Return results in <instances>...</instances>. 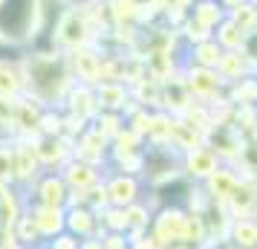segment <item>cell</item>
<instances>
[{"label": "cell", "instance_id": "6da1fadb", "mask_svg": "<svg viewBox=\"0 0 257 249\" xmlns=\"http://www.w3.org/2000/svg\"><path fill=\"white\" fill-rule=\"evenodd\" d=\"M26 96L41 107H64L70 90L75 87L70 58L58 49H26L24 52Z\"/></svg>", "mask_w": 257, "mask_h": 249}, {"label": "cell", "instance_id": "7a4b0ae2", "mask_svg": "<svg viewBox=\"0 0 257 249\" xmlns=\"http://www.w3.org/2000/svg\"><path fill=\"white\" fill-rule=\"evenodd\" d=\"M41 0H0V41L15 52H26L35 41Z\"/></svg>", "mask_w": 257, "mask_h": 249}, {"label": "cell", "instance_id": "3957f363", "mask_svg": "<svg viewBox=\"0 0 257 249\" xmlns=\"http://www.w3.org/2000/svg\"><path fill=\"white\" fill-rule=\"evenodd\" d=\"M101 26L95 24V18L90 9H78V6H67L61 15L55 35H52V49L58 52H75L81 47L98 44L101 41Z\"/></svg>", "mask_w": 257, "mask_h": 249}, {"label": "cell", "instance_id": "277c9868", "mask_svg": "<svg viewBox=\"0 0 257 249\" xmlns=\"http://www.w3.org/2000/svg\"><path fill=\"white\" fill-rule=\"evenodd\" d=\"M179 81L185 84L188 96L199 102V105H214L225 96V81L217 70L211 67H197V64H188L182 61V70H179Z\"/></svg>", "mask_w": 257, "mask_h": 249}, {"label": "cell", "instance_id": "5b68a950", "mask_svg": "<svg viewBox=\"0 0 257 249\" xmlns=\"http://www.w3.org/2000/svg\"><path fill=\"white\" fill-rule=\"evenodd\" d=\"M24 191L26 206H55V209H67L70 206V194L67 183L61 177V171H41Z\"/></svg>", "mask_w": 257, "mask_h": 249}, {"label": "cell", "instance_id": "8992f818", "mask_svg": "<svg viewBox=\"0 0 257 249\" xmlns=\"http://www.w3.org/2000/svg\"><path fill=\"white\" fill-rule=\"evenodd\" d=\"M101 186H104L107 203L116 206V209H127L133 203H139L148 191V186L139 174H124V171H113V168H104Z\"/></svg>", "mask_w": 257, "mask_h": 249}, {"label": "cell", "instance_id": "52a82bcc", "mask_svg": "<svg viewBox=\"0 0 257 249\" xmlns=\"http://www.w3.org/2000/svg\"><path fill=\"white\" fill-rule=\"evenodd\" d=\"M32 148H35V156H38V162H41V171H61L75 156L72 139L64 136V133L61 136L38 133V136H32Z\"/></svg>", "mask_w": 257, "mask_h": 249}, {"label": "cell", "instance_id": "ba28073f", "mask_svg": "<svg viewBox=\"0 0 257 249\" xmlns=\"http://www.w3.org/2000/svg\"><path fill=\"white\" fill-rule=\"evenodd\" d=\"M220 165H222V159L217 156V151H214L208 142L197 145V148H188V151L179 154V171H182L191 183H197V186L205 183Z\"/></svg>", "mask_w": 257, "mask_h": 249}, {"label": "cell", "instance_id": "9c48e42d", "mask_svg": "<svg viewBox=\"0 0 257 249\" xmlns=\"http://www.w3.org/2000/svg\"><path fill=\"white\" fill-rule=\"evenodd\" d=\"M202 191H205V197L211 203H217V206H228L234 200V194L237 189L243 186V177H240V171H234V165H225L222 162L214 174H211L205 183H199Z\"/></svg>", "mask_w": 257, "mask_h": 249}, {"label": "cell", "instance_id": "30bf717a", "mask_svg": "<svg viewBox=\"0 0 257 249\" xmlns=\"http://www.w3.org/2000/svg\"><path fill=\"white\" fill-rule=\"evenodd\" d=\"M41 174V162L35 156L32 139H12V186L26 189Z\"/></svg>", "mask_w": 257, "mask_h": 249}, {"label": "cell", "instance_id": "8fae6325", "mask_svg": "<svg viewBox=\"0 0 257 249\" xmlns=\"http://www.w3.org/2000/svg\"><path fill=\"white\" fill-rule=\"evenodd\" d=\"M61 177L67 183V189L72 194H84V191L95 189L101 177H104V168L101 165H93V162H87V159H78V156H72L67 165L61 168ZM70 194V197H72Z\"/></svg>", "mask_w": 257, "mask_h": 249}, {"label": "cell", "instance_id": "7c38bea8", "mask_svg": "<svg viewBox=\"0 0 257 249\" xmlns=\"http://www.w3.org/2000/svg\"><path fill=\"white\" fill-rule=\"evenodd\" d=\"M72 151H75V156H78V159H87V162H93V165L107 168L110 139H107V136H101L93 125H87V128H84V131L72 139Z\"/></svg>", "mask_w": 257, "mask_h": 249}, {"label": "cell", "instance_id": "4fadbf2b", "mask_svg": "<svg viewBox=\"0 0 257 249\" xmlns=\"http://www.w3.org/2000/svg\"><path fill=\"white\" fill-rule=\"evenodd\" d=\"M26 96L24 52L0 55V99H21Z\"/></svg>", "mask_w": 257, "mask_h": 249}, {"label": "cell", "instance_id": "5bb4252c", "mask_svg": "<svg viewBox=\"0 0 257 249\" xmlns=\"http://www.w3.org/2000/svg\"><path fill=\"white\" fill-rule=\"evenodd\" d=\"M95 102H98V110H107V113H121L133 105L130 99V84L124 81H101L95 84Z\"/></svg>", "mask_w": 257, "mask_h": 249}, {"label": "cell", "instance_id": "9a60e30c", "mask_svg": "<svg viewBox=\"0 0 257 249\" xmlns=\"http://www.w3.org/2000/svg\"><path fill=\"white\" fill-rule=\"evenodd\" d=\"M64 217H67V232L75 235L78 240H84V237H98V214L90 206L70 203L64 209Z\"/></svg>", "mask_w": 257, "mask_h": 249}, {"label": "cell", "instance_id": "2e32d148", "mask_svg": "<svg viewBox=\"0 0 257 249\" xmlns=\"http://www.w3.org/2000/svg\"><path fill=\"white\" fill-rule=\"evenodd\" d=\"M26 214L29 220L35 223L38 235L49 240V237L67 232V217H64V209H55V206H26Z\"/></svg>", "mask_w": 257, "mask_h": 249}, {"label": "cell", "instance_id": "e0dca14e", "mask_svg": "<svg viewBox=\"0 0 257 249\" xmlns=\"http://www.w3.org/2000/svg\"><path fill=\"white\" fill-rule=\"evenodd\" d=\"M225 243L231 249H257V214H237L228 223Z\"/></svg>", "mask_w": 257, "mask_h": 249}, {"label": "cell", "instance_id": "ac0fdd59", "mask_svg": "<svg viewBox=\"0 0 257 249\" xmlns=\"http://www.w3.org/2000/svg\"><path fill=\"white\" fill-rule=\"evenodd\" d=\"M217 72L222 75V81L231 84L237 78H245V75H251L254 72V64L248 61L243 49H228V52H222L220 64H217Z\"/></svg>", "mask_w": 257, "mask_h": 249}, {"label": "cell", "instance_id": "d6986e66", "mask_svg": "<svg viewBox=\"0 0 257 249\" xmlns=\"http://www.w3.org/2000/svg\"><path fill=\"white\" fill-rule=\"evenodd\" d=\"M188 18H191L194 24H199L202 29H208L211 35H214V29L228 18V12L220 6V0H197V3L191 6Z\"/></svg>", "mask_w": 257, "mask_h": 249}, {"label": "cell", "instance_id": "ffe728a7", "mask_svg": "<svg viewBox=\"0 0 257 249\" xmlns=\"http://www.w3.org/2000/svg\"><path fill=\"white\" fill-rule=\"evenodd\" d=\"M220 58H222V49H220V44H217L214 38H208V41H202V44H197V47L185 49V61L188 64H197V67H211V70H217Z\"/></svg>", "mask_w": 257, "mask_h": 249}, {"label": "cell", "instance_id": "44dd1931", "mask_svg": "<svg viewBox=\"0 0 257 249\" xmlns=\"http://www.w3.org/2000/svg\"><path fill=\"white\" fill-rule=\"evenodd\" d=\"M214 41L220 44L222 52H228V49H243V41H245V32L240 29V26L234 24L231 18H225L217 29H214Z\"/></svg>", "mask_w": 257, "mask_h": 249}, {"label": "cell", "instance_id": "7402d4cb", "mask_svg": "<svg viewBox=\"0 0 257 249\" xmlns=\"http://www.w3.org/2000/svg\"><path fill=\"white\" fill-rule=\"evenodd\" d=\"M9 235H12L18 243H24V246H29V249H41V243H44V237L38 235L35 223L29 220V214H26V212L15 220V226L9 229Z\"/></svg>", "mask_w": 257, "mask_h": 249}, {"label": "cell", "instance_id": "603a6c76", "mask_svg": "<svg viewBox=\"0 0 257 249\" xmlns=\"http://www.w3.org/2000/svg\"><path fill=\"white\" fill-rule=\"evenodd\" d=\"M228 18H231V21L240 26L243 32L257 29V0H248V3H243V6L231 9V12H228Z\"/></svg>", "mask_w": 257, "mask_h": 249}, {"label": "cell", "instance_id": "cb8c5ba5", "mask_svg": "<svg viewBox=\"0 0 257 249\" xmlns=\"http://www.w3.org/2000/svg\"><path fill=\"white\" fill-rule=\"evenodd\" d=\"M0 180L12 183V139H0Z\"/></svg>", "mask_w": 257, "mask_h": 249}, {"label": "cell", "instance_id": "d4e9b609", "mask_svg": "<svg viewBox=\"0 0 257 249\" xmlns=\"http://www.w3.org/2000/svg\"><path fill=\"white\" fill-rule=\"evenodd\" d=\"M78 243H81V240H78L75 235H70V232H61V235L44 240V243H41V249H78Z\"/></svg>", "mask_w": 257, "mask_h": 249}, {"label": "cell", "instance_id": "484cf974", "mask_svg": "<svg viewBox=\"0 0 257 249\" xmlns=\"http://www.w3.org/2000/svg\"><path fill=\"white\" fill-rule=\"evenodd\" d=\"M101 243H104V249H130V237L124 232H104Z\"/></svg>", "mask_w": 257, "mask_h": 249}, {"label": "cell", "instance_id": "4316f807", "mask_svg": "<svg viewBox=\"0 0 257 249\" xmlns=\"http://www.w3.org/2000/svg\"><path fill=\"white\" fill-rule=\"evenodd\" d=\"M243 52L248 55V61L254 64V72H257V29L245 32V41H243Z\"/></svg>", "mask_w": 257, "mask_h": 249}, {"label": "cell", "instance_id": "83f0119b", "mask_svg": "<svg viewBox=\"0 0 257 249\" xmlns=\"http://www.w3.org/2000/svg\"><path fill=\"white\" fill-rule=\"evenodd\" d=\"M194 3H197V0H171V6H168V9H179V12H185V15H188Z\"/></svg>", "mask_w": 257, "mask_h": 249}, {"label": "cell", "instance_id": "f1b7e54d", "mask_svg": "<svg viewBox=\"0 0 257 249\" xmlns=\"http://www.w3.org/2000/svg\"><path fill=\"white\" fill-rule=\"evenodd\" d=\"M78 249H104V243H101V237H84Z\"/></svg>", "mask_w": 257, "mask_h": 249}, {"label": "cell", "instance_id": "f546056e", "mask_svg": "<svg viewBox=\"0 0 257 249\" xmlns=\"http://www.w3.org/2000/svg\"><path fill=\"white\" fill-rule=\"evenodd\" d=\"M0 249H29V246H24V243H18L12 235H6L3 240H0Z\"/></svg>", "mask_w": 257, "mask_h": 249}, {"label": "cell", "instance_id": "4dcf8cb0", "mask_svg": "<svg viewBox=\"0 0 257 249\" xmlns=\"http://www.w3.org/2000/svg\"><path fill=\"white\" fill-rule=\"evenodd\" d=\"M67 6H78V9H90V6H95V3H101V0H64Z\"/></svg>", "mask_w": 257, "mask_h": 249}, {"label": "cell", "instance_id": "1f68e13d", "mask_svg": "<svg viewBox=\"0 0 257 249\" xmlns=\"http://www.w3.org/2000/svg\"><path fill=\"white\" fill-rule=\"evenodd\" d=\"M243 3H248V0H220V6L225 9V12H231V9H237V6H243Z\"/></svg>", "mask_w": 257, "mask_h": 249}, {"label": "cell", "instance_id": "d6a6232c", "mask_svg": "<svg viewBox=\"0 0 257 249\" xmlns=\"http://www.w3.org/2000/svg\"><path fill=\"white\" fill-rule=\"evenodd\" d=\"M9 191H12V183H6V180H0V203L9 197Z\"/></svg>", "mask_w": 257, "mask_h": 249}, {"label": "cell", "instance_id": "836d02e7", "mask_svg": "<svg viewBox=\"0 0 257 249\" xmlns=\"http://www.w3.org/2000/svg\"><path fill=\"white\" fill-rule=\"evenodd\" d=\"M162 249H197V246H191V243H168Z\"/></svg>", "mask_w": 257, "mask_h": 249}, {"label": "cell", "instance_id": "e575fe53", "mask_svg": "<svg viewBox=\"0 0 257 249\" xmlns=\"http://www.w3.org/2000/svg\"><path fill=\"white\" fill-rule=\"evenodd\" d=\"M205 249H214V246H205Z\"/></svg>", "mask_w": 257, "mask_h": 249}]
</instances>
